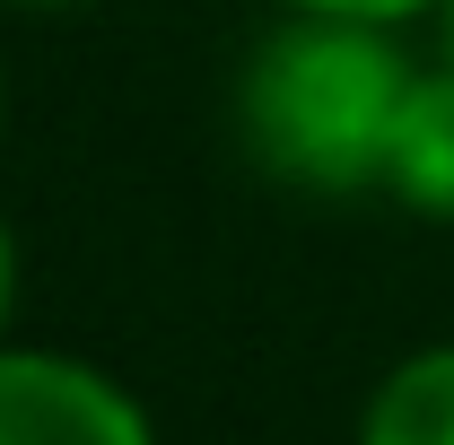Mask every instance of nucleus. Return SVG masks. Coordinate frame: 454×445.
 Returning <instances> with one entry per match:
<instances>
[{
  "label": "nucleus",
  "instance_id": "nucleus-1",
  "mask_svg": "<svg viewBox=\"0 0 454 445\" xmlns=\"http://www.w3.org/2000/svg\"><path fill=\"white\" fill-rule=\"evenodd\" d=\"M411 88H419V61L402 53L394 27L288 9L280 27L254 35L236 70V140L280 192H306V201L385 192Z\"/></svg>",
  "mask_w": 454,
  "mask_h": 445
},
{
  "label": "nucleus",
  "instance_id": "nucleus-2",
  "mask_svg": "<svg viewBox=\"0 0 454 445\" xmlns=\"http://www.w3.org/2000/svg\"><path fill=\"white\" fill-rule=\"evenodd\" d=\"M0 445H158V428L106 367L0 340Z\"/></svg>",
  "mask_w": 454,
  "mask_h": 445
},
{
  "label": "nucleus",
  "instance_id": "nucleus-3",
  "mask_svg": "<svg viewBox=\"0 0 454 445\" xmlns=\"http://www.w3.org/2000/svg\"><path fill=\"white\" fill-rule=\"evenodd\" d=\"M385 192L419 219H454V70H419L411 105H402L394 158H385Z\"/></svg>",
  "mask_w": 454,
  "mask_h": 445
},
{
  "label": "nucleus",
  "instance_id": "nucleus-4",
  "mask_svg": "<svg viewBox=\"0 0 454 445\" xmlns=\"http://www.w3.org/2000/svg\"><path fill=\"white\" fill-rule=\"evenodd\" d=\"M358 445H454V340L411 349L358 410Z\"/></svg>",
  "mask_w": 454,
  "mask_h": 445
},
{
  "label": "nucleus",
  "instance_id": "nucleus-5",
  "mask_svg": "<svg viewBox=\"0 0 454 445\" xmlns=\"http://www.w3.org/2000/svg\"><path fill=\"white\" fill-rule=\"evenodd\" d=\"M280 9H324V18H367V27H411L446 0H280Z\"/></svg>",
  "mask_w": 454,
  "mask_h": 445
},
{
  "label": "nucleus",
  "instance_id": "nucleus-6",
  "mask_svg": "<svg viewBox=\"0 0 454 445\" xmlns=\"http://www.w3.org/2000/svg\"><path fill=\"white\" fill-rule=\"evenodd\" d=\"M9 315H18V236L0 219V332H9Z\"/></svg>",
  "mask_w": 454,
  "mask_h": 445
},
{
  "label": "nucleus",
  "instance_id": "nucleus-7",
  "mask_svg": "<svg viewBox=\"0 0 454 445\" xmlns=\"http://www.w3.org/2000/svg\"><path fill=\"white\" fill-rule=\"evenodd\" d=\"M437 18H446V53H437V61H446V70H454V0H446V9H437Z\"/></svg>",
  "mask_w": 454,
  "mask_h": 445
},
{
  "label": "nucleus",
  "instance_id": "nucleus-8",
  "mask_svg": "<svg viewBox=\"0 0 454 445\" xmlns=\"http://www.w3.org/2000/svg\"><path fill=\"white\" fill-rule=\"evenodd\" d=\"M18 9H79V0H18Z\"/></svg>",
  "mask_w": 454,
  "mask_h": 445
}]
</instances>
